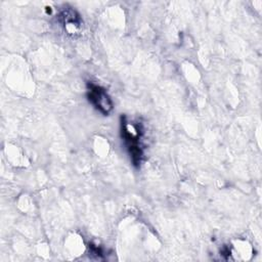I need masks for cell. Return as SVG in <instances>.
<instances>
[{
    "mask_svg": "<svg viewBox=\"0 0 262 262\" xmlns=\"http://www.w3.org/2000/svg\"><path fill=\"white\" fill-rule=\"evenodd\" d=\"M121 132L124 143L130 155L134 166L140 165L143 158V147L141 144L142 129L140 125L127 121L126 117H122Z\"/></svg>",
    "mask_w": 262,
    "mask_h": 262,
    "instance_id": "1",
    "label": "cell"
},
{
    "mask_svg": "<svg viewBox=\"0 0 262 262\" xmlns=\"http://www.w3.org/2000/svg\"><path fill=\"white\" fill-rule=\"evenodd\" d=\"M87 97L92 105L103 115H108L113 111V101L106 90L99 85L87 84Z\"/></svg>",
    "mask_w": 262,
    "mask_h": 262,
    "instance_id": "2",
    "label": "cell"
},
{
    "mask_svg": "<svg viewBox=\"0 0 262 262\" xmlns=\"http://www.w3.org/2000/svg\"><path fill=\"white\" fill-rule=\"evenodd\" d=\"M58 18L61 25L64 27V30L69 34H75L81 28L82 19L79 13L72 7H69V6L63 7L59 12Z\"/></svg>",
    "mask_w": 262,
    "mask_h": 262,
    "instance_id": "3",
    "label": "cell"
}]
</instances>
